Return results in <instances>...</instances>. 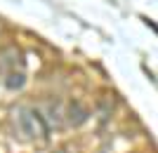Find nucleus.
<instances>
[{
    "mask_svg": "<svg viewBox=\"0 0 158 153\" xmlns=\"http://www.w3.org/2000/svg\"><path fill=\"white\" fill-rule=\"evenodd\" d=\"M17 123H19V130L26 137H47V132H50V125L45 123V118H43V113L40 111H35V108H17Z\"/></svg>",
    "mask_w": 158,
    "mask_h": 153,
    "instance_id": "nucleus-1",
    "label": "nucleus"
},
{
    "mask_svg": "<svg viewBox=\"0 0 158 153\" xmlns=\"http://www.w3.org/2000/svg\"><path fill=\"white\" fill-rule=\"evenodd\" d=\"M24 83H26L24 73H14V71L5 78V87H7V90H21V87H24Z\"/></svg>",
    "mask_w": 158,
    "mask_h": 153,
    "instance_id": "nucleus-3",
    "label": "nucleus"
},
{
    "mask_svg": "<svg viewBox=\"0 0 158 153\" xmlns=\"http://www.w3.org/2000/svg\"><path fill=\"white\" fill-rule=\"evenodd\" d=\"M66 115H69V123H71V125H83L90 113H87V108L83 106L80 101H71V104H69V111H66Z\"/></svg>",
    "mask_w": 158,
    "mask_h": 153,
    "instance_id": "nucleus-2",
    "label": "nucleus"
}]
</instances>
